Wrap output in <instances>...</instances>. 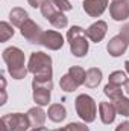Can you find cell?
I'll return each mask as SVG.
<instances>
[{"instance_id": "obj_1", "label": "cell", "mask_w": 129, "mask_h": 131, "mask_svg": "<svg viewBox=\"0 0 129 131\" xmlns=\"http://www.w3.org/2000/svg\"><path fill=\"white\" fill-rule=\"evenodd\" d=\"M2 58L5 61V64L8 67L9 75L14 79H23L26 78V75L29 73L28 66H26V58H24V52L15 46L6 47L2 53Z\"/></svg>"}, {"instance_id": "obj_2", "label": "cell", "mask_w": 129, "mask_h": 131, "mask_svg": "<svg viewBox=\"0 0 129 131\" xmlns=\"http://www.w3.org/2000/svg\"><path fill=\"white\" fill-rule=\"evenodd\" d=\"M28 70L35 76V81H50L53 73L50 55L44 52H32L28 61Z\"/></svg>"}, {"instance_id": "obj_3", "label": "cell", "mask_w": 129, "mask_h": 131, "mask_svg": "<svg viewBox=\"0 0 129 131\" xmlns=\"http://www.w3.org/2000/svg\"><path fill=\"white\" fill-rule=\"evenodd\" d=\"M87 34L81 26H71L67 32V41L70 44V52L76 58H82L88 53L90 44L87 40Z\"/></svg>"}, {"instance_id": "obj_4", "label": "cell", "mask_w": 129, "mask_h": 131, "mask_svg": "<svg viewBox=\"0 0 129 131\" xmlns=\"http://www.w3.org/2000/svg\"><path fill=\"white\" fill-rule=\"evenodd\" d=\"M74 108L78 116L85 122V124H91L96 121L97 116V105L96 101L91 98L90 95H79L74 99Z\"/></svg>"}, {"instance_id": "obj_5", "label": "cell", "mask_w": 129, "mask_h": 131, "mask_svg": "<svg viewBox=\"0 0 129 131\" xmlns=\"http://www.w3.org/2000/svg\"><path fill=\"white\" fill-rule=\"evenodd\" d=\"M41 14L44 18L49 20V23L56 29H64L68 25V18L64 15V12L53 3V0H44L41 5Z\"/></svg>"}, {"instance_id": "obj_6", "label": "cell", "mask_w": 129, "mask_h": 131, "mask_svg": "<svg viewBox=\"0 0 129 131\" xmlns=\"http://www.w3.org/2000/svg\"><path fill=\"white\" fill-rule=\"evenodd\" d=\"M0 125L2 131H26L28 128H31L29 117L23 113H11L2 116Z\"/></svg>"}, {"instance_id": "obj_7", "label": "cell", "mask_w": 129, "mask_h": 131, "mask_svg": "<svg viewBox=\"0 0 129 131\" xmlns=\"http://www.w3.org/2000/svg\"><path fill=\"white\" fill-rule=\"evenodd\" d=\"M53 89V81H32V90H33V101L36 105L44 107L49 105L50 102V93Z\"/></svg>"}, {"instance_id": "obj_8", "label": "cell", "mask_w": 129, "mask_h": 131, "mask_svg": "<svg viewBox=\"0 0 129 131\" xmlns=\"http://www.w3.org/2000/svg\"><path fill=\"white\" fill-rule=\"evenodd\" d=\"M20 32L21 35L29 41V43H33V44H40L41 43V35H43V29L40 28V25H36L33 20L28 18L24 21V25L20 28Z\"/></svg>"}, {"instance_id": "obj_9", "label": "cell", "mask_w": 129, "mask_h": 131, "mask_svg": "<svg viewBox=\"0 0 129 131\" xmlns=\"http://www.w3.org/2000/svg\"><path fill=\"white\" fill-rule=\"evenodd\" d=\"M41 46L49 50H59L64 46V37L58 31H44L41 35Z\"/></svg>"}, {"instance_id": "obj_10", "label": "cell", "mask_w": 129, "mask_h": 131, "mask_svg": "<svg viewBox=\"0 0 129 131\" xmlns=\"http://www.w3.org/2000/svg\"><path fill=\"white\" fill-rule=\"evenodd\" d=\"M128 46H129V41L122 35V34H119V35L112 37V38L108 41L106 50H108V53H109L111 57L117 58V57H122V55L128 50Z\"/></svg>"}, {"instance_id": "obj_11", "label": "cell", "mask_w": 129, "mask_h": 131, "mask_svg": "<svg viewBox=\"0 0 129 131\" xmlns=\"http://www.w3.org/2000/svg\"><path fill=\"white\" fill-rule=\"evenodd\" d=\"M109 15L115 21H125L129 18V0H112L109 5Z\"/></svg>"}, {"instance_id": "obj_12", "label": "cell", "mask_w": 129, "mask_h": 131, "mask_svg": "<svg viewBox=\"0 0 129 131\" xmlns=\"http://www.w3.org/2000/svg\"><path fill=\"white\" fill-rule=\"evenodd\" d=\"M106 32H108V25L103 20H97L96 23H93L91 26H88V29L85 31L88 40H91L93 43H100L105 38Z\"/></svg>"}, {"instance_id": "obj_13", "label": "cell", "mask_w": 129, "mask_h": 131, "mask_svg": "<svg viewBox=\"0 0 129 131\" xmlns=\"http://www.w3.org/2000/svg\"><path fill=\"white\" fill-rule=\"evenodd\" d=\"M82 8L90 17H100L108 8V0H84Z\"/></svg>"}, {"instance_id": "obj_14", "label": "cell", "mask_w": 129, "mask_h": 131, "mask_svg": "<svg viewBox=\"0 0 129 131\" xmlns=\"http://www.w3.org/2000/svg\"><path fill=\"white\" fill-rule=\"evenodd\" d=\"M115 107L112 102H100L99 104V116H100V121L105 124V125H109L115 121Z\"/></svg>"}, {"instance_id": "obj_15", "label": "cell", "mask_w": 129, "mask_h": 131, "mask_svg": "<svg viewBox=\"0 0 129 131\" xmlns=\"http://www.w3.org/2000/svg\"><path fill=\"white\" fill-rule=\"evenodd\" d=\"M26 114H28V117H29V122H31V127H32V128L44 127L47 113H44V110H43L40 105H38V107H32Z\"/></svg>"}, {"instance_id": "obj_16", "label": "cell", "mask_w": 129, "mask_h": 131, "mask_svg": "<svg viewBox=\"0 0 129 131\" xmlns=\"http://www.w3.org/2000/svg\"><path fill=\"white\" fill-rule=\"evenodd\" d=\"M47 116L52 122H62L65 117H67V110H65L64 105L61 104H52L49 107V111H47Z\"/></svg>"}, {"instance_id": "obj_17", "label": "cell", "mask_w": 129, "mask_h": 131, "mask_svg": "<svg viewBox=\"0 0 129 131\" xmlns=\"http://www.w3.org/2000/svg\"><path fill=\"white\" fill-rule=\"evenodd\" d=\"M102 70L97 67H91L87 70V78H85V84L88 89H96L97 85L102 82Z\"/></svg>"}, {"instance_id": "obj_18", "label": "cell", "mask_w": 129, "mask_h": 131, "mask_svg": "<svg viewBox=\"0 0 129 131\" xmlns=\"http://www.w3.org/2000/svg\"><path fill=\"white\" fill-rule=\"evenodd\" d=\"M28 18H29L28 12H26L23 8H18V6H17V8H12L11 12H9V20H11V23H12L14 26H17V28H21Z\"/></svg>"}, {"instance_id": "obj_19", "label": "cell", "mask_w": 129, "mask_h": 131, "mask_svg": "<svg viewBox=\"0 0 129 131\" xmlns=\"http://www.w3.org/2000/svg\"><path fill=\"white\" fill-rule=\"evenodd\" d=\"M59 85H61V89L67 92V93H70V92H74V90H78V87H79V84L70 76V73H65L64 76H61V79H59Z\"/></svg>"}, {"instance_id": "obj_20", "label": "cell", "mask_w": 129, "mask_h": 131, "mask_svg": "<svg viewBox=\"0 0 129 131\" xmlns=\"http://www.w3.org/2000/svg\"><path fill=\"white\" fill-rule=\"evenodd\" d=\"M68 73H70V76L79 84V85H84L85 84V78H87V72L82 69V67H79V66H73V67H70L68 69Z\"/></svg>"}, {"instance_id": "obj_21", "label": "cell", "mask_w": 129, "mask_h": 131, "mask_svg": "<svg viewBox=\"0 0 129 131\" xmlns=\"http://www.w3.org/2000/svg\"><path fill=\"white\" fill-rule=\"evenodd\" d=\"M103 93L111 99V101H115V99H119V98L123 96V90H122V87H120V85L109 84V82L103 87Z\"/></svg>"}, {"instance_id": "obj_22", "label": "cell", "mask_w": 129, "mask_h": 131, "mask_svg": "<svg viewBox=\"0 0 129 131\" xmlns=\"http://www.w3.org/2000/svg\"><path fill=\"white\" fill-rule=\"evenodd\" d=\"M112 104H114L115 111H117L119 114H122V116H125V117H129V99L128 98L122 96V98L112 101Z\"/></svg>"}, {"instance_id": "obj_23", "label": "cell", "mask_w": 129, "mask_h": 131, "mask_svg": "<svg viewBox=\"0 0 129 131\" xmlns=\"http://www.w3.org/2000/svg\"><path fill=\"white\" fill-rule=\"evenodd\" d=\"M109 84H114V85H125V82L128 81V76H126V72H122V70H115L112 73H109Z\"/></svg>"}, {"instance_id": "obj_24", "label": "cell", "mask_w": 129, "mask_h": 131, "mask_svg": "<svg viewBox=\"0 0 129 131\" xmlns=\"http://www.w3.org/2000/svg\"><path fill=\"white\" fill-rule=\"evenodd\" d=\"M12 35H14L12 26H11L9 23H6V21H0V41L5 43V41H8Z\"/></svg>"}, {"instance_id": "obj_25", "label": "cell", "mask_w": 129, "mask_h": 131, "mask_svg": "<svg viewBox=\"0 0 129 131\" xmlns=\"http://www.w3.org/2000/svg\"><path fill=\"white\" fill-rule=\"evenodd\" d=\"M65 128L67 131H90V128L85 124H81V122H70Z\"/></svg>"}, {"instance_id": "obj_26", "label": "cell", "mask_w": 129, "mask_h": 131, "mask_svg": "<svg viewBox=\"0 0 129 131\" xmlns=\"http://www.w3.org/2000/svg\"><path fill=\"white\" fill-rule=\"evenodd\" d=\"M53 3L64 12V11H71L73 9V6H71V3L68 2V0H53Z\"/></svg>"}, {"instance_id": "obj_27", "label": "cell", "mask_w": 129, "mask_h": 131, "mask_svg": "<svg viewBox=\"0 0 129 131\" xmlns=\"http://www.w3.org/2000/svg\"><path fill=\"white\" fill-rule=\"evenodd\" d=\"M120 34H122V35H123V37L129 41V23H126V25H123V26H122Z\"/></svg>"}, {"instance_id": "obj_28", "label": "cell", "mask_w": 129, "mask_h": 131, "mask_svg": "<svg viewBox=\"0 0 129 131\" xmlns=\"http://www.w3.org/2000/svg\"><path fill=\"white\" fill-rule=\"evenodd\" d=\"M115 131H129V121H125V122H122L117 128H115Z\"/></svg>"}, {"instance_id": "obj_29", "label": "cell", "mask_w": 129, "mask_h": 131, "mask_svg": "<svg viewBox=\"0 0 129 131\" xmlns=\"http://www.w3.org/2000/svg\"><path fill=\"white\" fill-rule=\"evenodd\" d=\"M43 2H44V0H28V3H29L32 8H41Z\"/></svg>"}, {"instance_id": "obj_30", "label": "cell", "mask_w": 129, "mask_h": 131, "mask_svg": "<svg viewBox=\"0 0 129 131\" xmlns=\"http://www.w3.org/2000/svg\"><path fill=\"white\" fill-rule=\"evenodd\" d=\"M31 131H49L46 127H40V128H32Z\"/></svg>"}, {"instance_id": "obj_31", "label": "cell", "mask_w": 129, "mask_h": 131, "mask_svg": "<svg viewBox=\"0 0 129 131\" xmlns=\"http://www.w3.org/2000/svg\"><path fill=\"white\" fill-rule=\"evenodd\" d=\"M125 90H126V93L129 95V78H128V81L125 82Z\"/></svg>"}, {"instance_id": "obj_32", "label": "cell", "mask_w": 129, "mask_h": 131, "mask_svg": "<svg viewBox=\"0 0 129 131\" xmlns=\"http://www.w3.org/2000/svg\"><path fill=\"white\" fill-rule=\"evenodd\" d=\"M125 70H126V73L129 75V60L126 61V63H125Z\"/></svg>"}, {"instance_id": "obj_33", "label": "cell", "mask_w": 129, "mask_h": 131, "mask_svg": "<svg viewBox=\"0 0 129 131\" xmlns=\"http://www.w3.org/2000/svg\"><path fill=\"white\" fill-rule=\"evenodd\" d=\"M53 131H67V128H56V130H53Z\"/></svg>"}]
</instances>
